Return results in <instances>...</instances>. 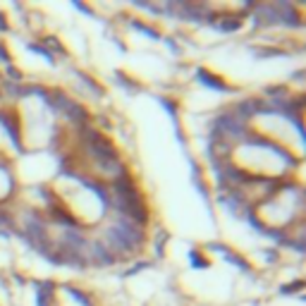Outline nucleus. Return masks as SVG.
Wrapping results in <instances>:
<instances>
[{"mask_svg":"<svg viewBox=\"0 0 306 306\" xmlns=\"http://www.w3.org/2000/svg\"><path fill=\"white\" fill-rule=\"evenodd\" d=\"M86 141H89V151L93 153V158H96L103 167H115L118 165V153H115V148H112L101 134L89 132Z\"/></svg>","mask_w":306,"mask_h":306,"instance_id":"f257e3e1","label":"nucleus"},{"mask_svg":"<svg viewBox=\"0 0 306 306\" xmlns=\"http://www.w3.org/2000/svg\"><path fill=\"white\" fill-rule=\"evenodd\" d=\"M53 105H55V108L63 112V115H67L70 120H74V122H82V125H84V118H86V115H84V110L76 103L67 101L65 96H55V98H53Z\"/></svg>","mask_w":306,"mask_h":306,"instance_id":"f03ea898","label":"nucleus"},{"mask_svg":"<svg viewBox=\"0 0 306 306\" xmlns=\"http://www.w3.org/2000/svg\"><path fill=\"white\" fill-rule=\"evenodd\" d=\"M199 76H203L201 82L203 84H208V86H216V89H227L223 82H218V76H211V74H206L203 70H199Z\"/></svg>","mask_w":306,"mask_h":306,"instance_id":"7ed1b4c3","label":"nucleus"}]
</instances>
